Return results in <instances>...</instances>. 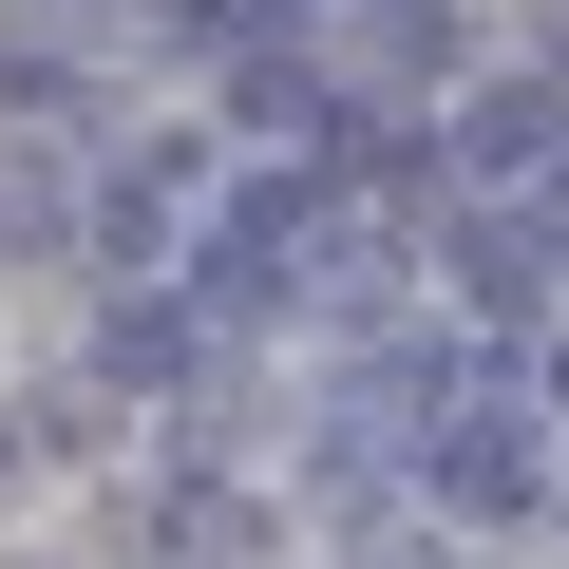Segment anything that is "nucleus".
I'll use <instances>...</instances> for the list:
<instances>
[{
  "mask_svg": "<svg viewBox=\"0 0 569 569\" xmlns=\"http://www.w3.org/2000/svg\"><path fill=\"white\" fill-rule=\"evenodd\" d=\"M305 228H323V190H305V171L228 190V209H209V305H266V284L305 266Z\"/></svg>",
  "mask_w": 569,
  "mask_h": 569,
  "instance_id": "1",
  "label": "nucleus"
},
{
  "mask_svg": "<svg viewBox=\"0 0 569 569\" xmlns=\"http://www.w3.org/2000/svg\"><path fill=\"white\" fill-rule=\"evenodd\" d=\"M437 475H456L475 512H531V493H550V437H531V418H456V437H437Z\"/></svg>",
  "mask_w": 569,
  "mask_h": 569,
  "instance_id": "2",
  "label": "nucleus"
},
{
  "mask_svg": "<svg viewBox=\"0 0 569 569\" xmlns=\"http://www.w3.org/2000/svg\"><path fill=\"white\" fill-rule=\"evenodd\" d=\"M456 152H475L493 190H512V171H569V96H475V114H456Z\"/></svg>",
  "mask_w": 569,
  "mask_h": 569,
  "instance_id": "3",
  "label": "nucleus"
},
{
  "mask_svg": "<svg viewBox=\"0 0 569 569\" xmlns=\"http://www.w3.org/2000/svg\"><path fill=\"white\" fill-rule=\"evenodd\" d=\"M361 58H380V77H437L456 39H437V0H380V20H361Z\"/></svg>",
  "mask_w": 569,
  "mask_h": 569,
  "instance_id": "4",
  "label": "nucleus"
}]
</instances>
